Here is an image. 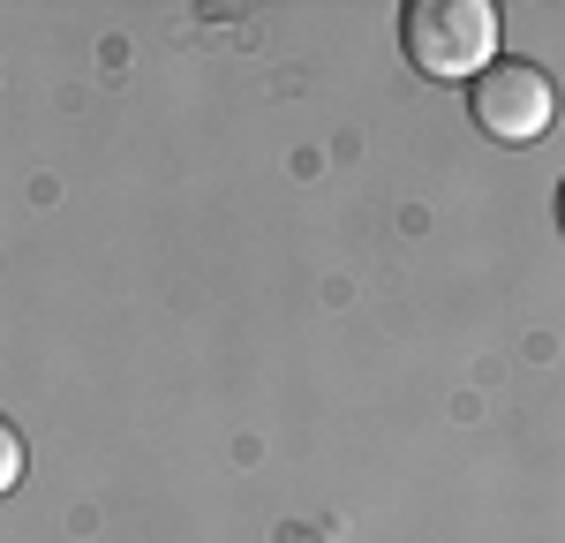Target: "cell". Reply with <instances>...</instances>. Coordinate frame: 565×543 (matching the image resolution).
<instances>
[{
  "label": "cell",
  "instance_id": "cell-1",
  "mask_svg": "<svg viewBox=\"0 0 565 543\" xmlns=\"http://www.w3.org/2000/svg\"><path fill=\"white\" fill-rule=\"evenodd\" d=\"M498 39H505V15L490 0H407L399 8V45L415 76L430 84H476L482 68L505 61Z\"/></svg>",
  "mask_w": 565,
  "mask_h": 543
},
{
  "label": "cell",
  "instance_id": "cell-2",
  "mask_svg": "<svg viewBox=\"0 0 565 543\" xmlns=\"http://www.w3.org/2000/svg\"><path fill=\"white\" fill-rule=\"evenodd\" d=\"M468 114H476V129L490 143H535L558 121V84H551V68L505 53L498 68H482L476 84H468Z\"/></svg>",
  "mask_w": 565,
  "mask_h": 543
},
{
  "label": "cell",
  "instance_id": "cell-3",
  "mask_svg": "<svg viewBox=\"0 0 565 543\" xmlns=\"http://www.w3.org/2000/svg\"><path fill=\"white\" fill-rule=\"evenodd\" d=\"M15 476H23V430L0 423V483H15Z\"/></svg>",
  "mask_w": 565,
  "mask_h": 543
},
{
  "label": "cell",
  "instance_id": "cell-4",
  "mask_svg": "<svg viewBox=\"0 0 565 543\" xmlns=\"http://www.w3.org/2000/svg\"><path fill=\"white\" fill-rule=\"evenodd\" d=\"M558 226H565V181H558Z\"/></svg>",
  "mask_w": 565,
  "mask_h": 543
}]
</instances>
